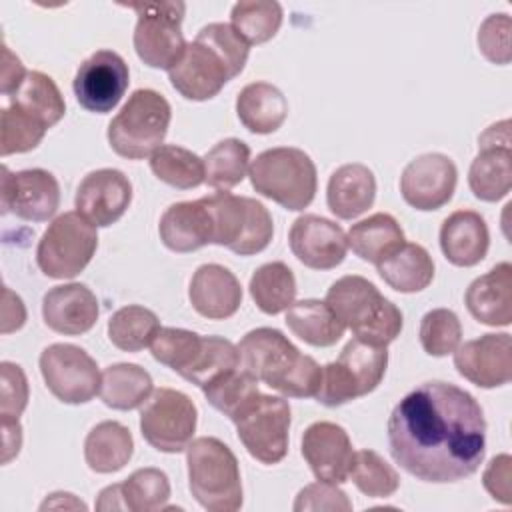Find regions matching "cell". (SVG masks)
<instances>
[{"label": "cell", "mask_w": 512, "mask_h": 512, "mask_svg": "<svg viewBox=\"0 0 512 512\" xmlns=\"http://www.w3.org/2000/svg\"><path fill=\"white\" fill-rule=\"evenodd\" d=\"M388 446L394 462L422 482L464 480L486 454L482 406L450 382H422L394 406Z\"/></svg>", "instance_id": "1"}, {"label": "cell", "mask_w": 512, "mask_h": 512, "mask_svg": "<svg viewBox=\"0 0 512 512\" xmlns=\"http://www.w3.org/2000/svg\"><path fill=\"white\" fill-rule=\"evenodd\" d=\"M248 54L250 44L230 24L212 22L200 28L168 78L186 100H210L244 70Z\"/></svg>", "instance_id": "2"}, {"label": "cell", "mask_w": 512, "mask_h": 512, "mask_svg": "<svg viewBox=\"0 0 512 512\" xmlns=\"http://www.w3.org/2000/svg\"><path fill=\"white\" fill-rule=\"evenodd\" d=\"M240 366L254 380L264 382L288 398H316L322 368L302 354L280 330L254 328L238 344Z\"/></svg>", "instance_id": "3"}, {"label": "cell", "mask_w": 512, "mask_h": 512, "mask_svg": "<svg viewBox=\"0 0 512 512\" xmlns=\"http://www.w3.org/2000/svg\"><path fill=\"white\" fill-rule=\"evenodd\" d=\"M338 320L354 332V338L374 346L394 342L404 326L400 308L384 298L364 276L348 274L338 278L324 300Z\"/></svg>", "instance_id": "4"}, {"label": "cell", "mask_w": 512, "mask_h": 512, "mask_svg": "<svg viewBox=\"0 0 512 512\" xmlns=\"http://www.w3.org/2000/svg\"><path fill=\"white\" fill-rule=\"evenodd\" d=\"M150 352L156 362L172 368L198 388L240 368L238 346L228 338L202 336L174 326H160L150 344Z\"/></svg>", "instance_id": "5"}, {"label": "cell", "mask_w": 512, "mask_h": 512, "mask_svg": "<svg viewBox=\"0 0 512 512\" xmlns=\"http://www.w3.org/2000/svg\"><path fill=\"white\" fill-rule=\"evenodd\" d=\"M188 486L208 512H236L242 506V478L234 452L214 436H200L186 448Z\"/></svg>", "instance_id": "6"}, {"label": "cell", "mask_w": 512, "mask_h": 512, "mask_svg": "<svg viewBox=\"0 0 512 512\" xmlns=\"http://www.w3.org/2000/svg\"><path fill=\"white\" fill-rule=\"evenodd\" d=\"M252 188L286 210H304L316 196L318 176L312 158L292 146L260 152L248 168Z\"/></svg>", "instance_id": "7"}, {"label": "cell", "mask_w": 512, "mask_h": 512, "mask_svg": "<svg viewBox=\"0 0 512 512\" xmlns=\"http://www.w3.org/2000/svg\"><path fill=\"white\" fill-rule=\"evenodd\" d=\"M170 118L172 108L160 92L150 88L134 90L108 124L110 148L128 160L152 156L168 134Z\"/></svg>", "instance_id": "8"}, {"label": "cell", "mask_w": 512, "mask_h": 512, "mask_svg": "<svg viewBox=\"0 0 512 512\" xmlns=\"http://www.w3.org/2000/svg\"><path fill=\"white\" fill-rule=\"evenodd\" d=\"M204 204L212 218V244L240 256H252L268 248L274 222L262 202L220 190L204 196Z\"/></svg>", "instance_id": "9"}, {"label": "cell", "mask_w": 512, "mask_h": 512, "mask_svg": "<svg viewBox=\"0 0 512 512\" xmlns=\"http://www.w3.org/2000/svg\"><path fill=\"white\" fill-rule=\"evenodd\" d=\"M386 346H374L352 338L340 356L322 368V382L316 400L328 408L362 398L378 388L386 374Z\"/></svg>", "instance_id": "10"}, {"label": "cell", "mask_w": 512, "mask_h": 512, "mask_svg": "<svg viewBox=\"0 0 512 512\" xmlns=\"http://www.w3.org/2000/svg\"><path fill=\"white\" fill-rule=\"evenodd\" d=\"M230 420L252 458L268 466L284 460L290 432V406L284 398L256 390L236 408Z\"/></svg>", "instance_id": "11"}, {"label": "cell", "mask_w": 512, "mask_h": 512, "mask_svg": "<svg viewBox=\"0 0 512 512\" xmlns=\"http://www.w3.org/2000/svg\"><path fill=\"white\" fill-rule=\"evenodd\" d=\"M124 6L138 14L132 36L138 58L150 68L170 70L182 58L188 46L182 36L186 4L180 0H168Z\"/></svg>", "instance_id": "12"}, {"label": "cell", "mask_w": 512, "mask_h": 512, "mask_svg": "<svg viewBox=\"0 0 512 512\" xmlns=\"http://www.w3.org/2000/svg\"><path fill=\"white\" fill-rule=\"evenodd\" d=\"M96 248V226L80 212H64L42 234L36 248V262L48 278H74L90 264Z\"/></svg>", "instance_id": "13"}, {"label": "cell", "mask_w": 512, "mask_h": 512, "mask_svg": "<svg viewBox=\"0 0 512 512\" xmlns=\"http://www.w3.org/2000/svg\"><path fill=\"white\" fill-rule=\"evenodd\" d=\"M196 404L180 390L156 388L140 408L142 438L158 452L178 454L196 432Z\"/></svg>", "instance_id": "14"}, {"label": "cell", "mask_w": 512, "mask_h": 512, "mask_svg": "<svg viewBox=\"0 0 512 512\" xmlns=\"http://www.w3.org/2000/svg\"><path fill=\"white\" fill-rule=\"evenodd\" d=\"M38 362L46 388L64 404H86L100 392L98 364L80 346L50 344Z\"/></svg>", "instance_id": "15"}, {"label": "cell", "mask_w": 512, "mask_h": 512, "mask_svg": "<svg viewBox=\"0 0 512 512\" xmlns=\"http://www.w3.org/2000/svg\"><path fill=\"white\" fill-rule=\"evenodd\" d=\"M510 120L488 126L478 138V156L468 170V186L478 200L498 202L512 188Z\"/></svg>", "instance_id": "16"}, {"label": "cell", "mask_w": 512, "mask_h": 512, "mask_svg": "<svg viewBox=\"0 0 512 512\" xmlns=\"http://www.w3.org/2000/svg\"><path fill=\"white\" fill-rule=\"evenodd\" d=\"M130 70L114 50H96L76 70L72 88L78 104L94 114H106L118 106L128 90Z\"/></svg>", "instance_id": "17"}, {"label": "cell", "mask_w": 512, "mask_h": 512, "mask_svg": "<svg viewBox=\"0 0 512 512\" xmlns=\"http://www.w3.org/2000/svg\"><path fill=\"white\" fill-rule=\"evenodd\" d=\"M60 206V186L52 172L30 168L10 172L2 166L0 208L30 222H46Z\"/></svg>", "instance_id": "18"}, {"label": "cell", "mask_w": 512, "mask_h": 512, "mask_svg": "<svg viewBox=\"0 0 512 512\" xmlns=\"http://www.w3.org/2000/svg\"><path fill=\"white\" fill-rule=\"evenodd\" d=\"M458 170L452 158L440 152L420 154L406 164L400 176V192L408 206L430 212L440 210L454 196Z\"/></svg>", "instance_id": "19"}, {"label": "cell", "mask_w": 512, "mask_h": 512, "mask_svg": "<svg viewBox=\"0 0 512 512\" xmlns=\"http://www.w3.org/2000/svg\"><path fill=\"white\" fill-rule=\"evenodd\" d=\"M452 354L458 374L480 388H498L512 378V338L506 332L482 334L458 344Z\"/></svg>", "instance_id": "20"}, {"label": "cell", "mask_w": 512, "mask_h": 512, "mask_svg": "<svg viewBox=\"0 0 512 512\" xmlns=\"http://www.w3.org/2000/svg\"><path fill=\"white\" fill-rule=\"evenodd\" d=\"M132 202V184L116 168H100L82 178L76 190V212L96 228L118 222Z\"/></svg>", "instance_id": "21"}, {"label": "cell", "mask_w": 512, "mask_h": 512, "mask_svg": "<svg viewBox=\"0 0 512 512\" xmlns=\"http://www.w3.org/2000/svg\"><path fill=\"white\" fill-rule=\"evenodd\" d=\"M288 244L292 254L312 270H332L348 252L342 226L316 214H304L292 222Z\"/></svg>", "instance_id": "22"}, {"label": "cell", "mask_w": 512, "mask_h": 512, "mask_svg": "<svg viewBox=\"0 0 512 512\" xmlns=\"http://www.w3.org/2000/svg\"><path fill=\"white\" fill-rule=\"evenodd\" d=\"M302 456L318 480L342 484L348 480L354 450L340 424L320 420L304 430Z\"/></svg>", "instance_id": "23"}, {"label": "cell", "mask_w": 512, "mask_h": 512, "mask_svg": "<svg viewBox=\"0 0 512 512\" xmlns=\"http://www.w3.org/2000/svg\"><path fill=\"white\" fill-rule=\"evenodd\" d=\"M100 314L96 294L78 282L50 288L42 298V318L58 334L78 336L96 324Z\"/></svg>", "instance_id": "24"}, {"label": "cell", "mask_w": 512, "mask_h": 512, "mask_svg": "<svg viewBox=\"0 0 512 512\" xmlns=\"http://www.w3.org/2000/svg\"><path fill=\"white\" fill-rule=\"evenodd\" d=\"M188 298L192 308L208 320H226L242 304V286L238 278L220 264H202L196 268Z\"/></svg>", "instance_id": "25"}, {"label": "cell", "mask_w": 512, "mask_h": 512, "mask_svg": "<svg viewBox=\"0 0 512 512\" xmlns=\"http://www.w3.org/2000/svg\"><path fill=\"white\" fill-rule=\"evenodd\" d=\"M468 312L486 326H510L512 322V266L500 262L478 276L466 290Z\"/></svg>", "instance_id": "26"}, {"label": "cell", "mask_w": 512, "mask_h": 512, "mask_svg": "<svg viewBox=\"0 0 512 512\" xmlns=\"http://www.w3.org/2000/svg\"><path fill=\"white\" fill-rule=\"evenodd\" d=\"M490 246L486 220L474 210H456L440 226V248L446 260L460 268L476 266Z\"/></svg>", "instance_id": "27"}, {"label": "cell", "mask_w": 512, "mask_h": 512, "mask_svg": "<svg viewBox=\"0 0 512 512\" xmlns=\"http://www.w3.org/2000/svg\"><path fill=\"white\" fill-rule=\"evenodd\" d=\"M158 232L162 244L180 254L212 244V218L204 198L168 206L160 218Z\"/></svg>", "instance_id": "28"}, {"label": "cell", "mask_w": 512, "mask_h": 512, "mask_svg": "<svg viewBox=\"0 0 512 512\" xmlns=\"http://www.w3.org/2000/svg\"><path fill=\"white\" fill-rule=\"evenodd\" d=\"M374 198L376 178L368 166L352 162L332 172L326 188V204L336 218H358L374 204Z\"/></svg>", "instance_id": "29"}, {"label": "cell", "mask_w": 512, "mask_h": 512, "mask_svg": "<svg viewBox=\"0 0 512 512\" xmlns=\"http://www.w3.org/2000/svg\"><path fill=\"white\" fill-rule=\"evenodd\" d=\"M236 114L246 130L254 134H272L284 124L288 102L274 84L252 82L240 90L236 98Z\"/></svg>", "instance_id": "30"}, {"label": "cell", "mask_w": 512, "mask_h": 512, "mask_svg": "<svg viewBox=\"0 0 512 512\" xmlns=\"http://www.w3.org/2000/svg\"><path fill=\"white\" fill-rule=\"evenodd\" d=\"M346 240L360 260L378 266L404 244V230L394 216L376 212L352 224Z\"/></svg>", "instance_id": "31"}, {"label": "cell", "mask_w": 512, "mask_h": 512, "mask_svg": "<svg viewBox=\"0 0 512 512\" xmlns=\"http://www.w3.org/2000/svg\"><path fill=\"white\" fill-rule=\"evenodd\" d=\"M132 454V434L124 424L116 420H104L96 424L84 440V460L88 468L98 474H112L122 470Z\"/></svg>", "instance_id": "32"}, {"label": "cell", "mask_w": 512, "mask_h": 512, "mask_svg": "<svg viewBox=\"0 0 512 512\" xmlns=\"http://www.w3.org/2000/svg\"><path fill=\"white\" fill-rule=\"evenodd\" d=\"M380 278L402 294L420 292L430 286L434 278V262L428 250L416 242H404L378 266Z\"/></svg>", "instance_id": "33"}, {"label": "cell", "mask_w": 512, "mask_h": 512, "mask_svg": "<svg viewBox=\"0 0 512 512\" xmlns=\"http://www.w3.org/2000/svg\"><path fill=\"white\" fill-rule=\"evenodd\" d=\"M286 326L294 336L316 348L334 346L346 326L338 320L332 308L322 300H300L286 310Z\"/></svg>", "instance_id": "34"}, {"label": "cell", "mask_w": 512, "mask_h": 512, "mask_svg": "<svg viewBox=\"0 0 512 512\" xmlns=\"http://www.w3.org/2000/svg\"><path fill=\"white\" fill-rule=\"evenodd\" d=\"M152 390V376L142 366L120 362L104 368L98 394L108 408L134 410L150 398Z\"/></svg>", "instance_id": "35"}, {"label": "cell", "mask_w": 512, "mask_h": 512, "mask_svg": "<svg viewBox=\"0 0 512 512\" xmlns=\"http://www.w3.org/2000/svg\"><path fill=\"white\" fill-rule=\"evenodd\" d=\"M8 98H10V104L32 114L46 128H52L54 124H58L66 112V104L56 82L38 70L28 72L20 88Z\"/></svg>", "instance_id": "36"}, {"label": "cell", "mask_w": 512, "mask_h": 512, "mask_svg": "<svg viewBox=\"0 0 512 512\" xmlns=\"http://www.w3.org/2000/svg\"><path fill=\"white\" fill-rule=\"evenodd\" d=\"M250 296L264 314H280L294 304L296 278L284 262H266L250 278Z\"/></svg>", "instance_id": "37"}, {"label": "cell", "mask_w": 512, "mask_h": 512, "mask_svg": "<svg viewBox=\"0 0 512 512\" xmlns=\"http://www.w3.org/2000/svg\"><path fill=\"white\" fill-rule=\"evenodd\" d=\"M204 160V182L216 190H230L240 184L248 172L250 146L238 138H226L214 144Z\"/></svg>", "instance_id": "38"}, {"label": "cell", "mask_w": 512, "mask_h": 512, "mask_svg": "<svg viewBox=\"0 0 512 512\" xmlns=\"http://www.w3.org/2000/svg\"><path fill=\"white\" fill-rule=\"evenodd\" d=\"M158 330V316L138 304L118 308L108 320V338L122 352H138L150 346Z\"/></svg>", "instance_id": "39"}, {"label": "cell", "mask_w": 512, "mask_h": 512, "mask_svg": "<svg viewBox=\"0 0 512 512\" xmlns=\"http://www.w3.org/2000/svg\"><path fill=\"white\" fill-rule=\"evenodd\" d=\"M150 170L172 188L188 190L204 182V160L188 148L162 144L150 156Z\"/></svg>", "instance_id": "40"}, {"label": "cell", "mask_w": 512, "mask_h": 512, "mask_svg": "<svg viewBox=\"0 0 512 512\" xmlns=\"http://www.w3.org/2000/svg\"><path fill=\"white\" fill-rule=\"evenodd\" d=\"M282 6L272 0H240L232 6L230 26L248 44H264L282 26Z\"/></svg>", "instance_id": "41"}, {"label": "cell", "mask_w": 512, "mask_h": 512, "mask_svg": "<svg viewBox=\"0 0 512 512\" xmlns=\"http://www.w3.org/2000/svg\"><path fill=\"white\" fill-rule=\"evenodd\" d=\"M124 510L156 512L168 508L170 480L158 468H138L124 482L118 484Z\"/></svg>", "instance_id": "42"}, {"label": "cell", "mask_w": 512, "mask_h": 512, "mask_svg": "<svg viewBox=\"0 0 512 512\" xmlns=\"http://www.w3.org/2000/svg\"><path fill=\"white\" fill-rule=\"evenodd\" d=\"M348 478L370 498H390L400 486L398 472L378 452L368 448L354 452Z\"/></svg>", "instance_id": "43"}, {"label": "cell", "mask_w": 512, "mask_h": 512, "mask_svg": "<svg viewBox=\"0 0 512 512\" xmlns=\"http://www.w3.org/2000/svg\"><path fill=\"white\" fill-rule=\"evenodd\" d=\"M46 130L38 118L8 102L0 114V154L10 156L34 150Z\"/></svg>", "instance_id": "44"}, {"label": "cell", "mask_w": 512, "mask_h": 512, "mask_svg": "<svg viewBox=\"0 0 512 512\" xmlns=\"http://www.w3.org/2000/svg\"><path fill=\"white\" fill-rule=\"evenodd\" d=\"M462 340V324L456 312L448 308H434L422 316L420 344L430 356L452 354Z\"/></svg>", "instance_id": "45"}, {"label": "cell", "mask_w": 512, "mask_h": 512, "mask_svg": "<svg viewBox=\"0 0 512 512\" xmlns=\"http://www.w3.org/2000/svg\"><path fill=\"white\" fill-rule=\"evenodd\" d=\"M258 390V380H254L248 372L240 368L222 374L202 388L206 400L220 410L224 416H232L236 408Z\"/></svg>", "instance_id": "46"}, {"label": "cell", "mask_w": 512, "mask_h": 512, "mask_svg": "<svg viewBox=\"0 0 512 512\" xmlns=\"http://www.w3.org/2000/svg\"><path fill=\"white\" fill-rule=\"evenodd\" d=\"M512 20L508 14H490L478 28V48L492 64H508L512 60L510 48Z\"/></svg>", "instance_id": "47"}, {"label": "cell", "mask_w": 512, "mask_h": 512, "mask_svg": "<svg viewBox=\"0 0 512 512\" xmlns=\"http://www.w3.org/2000/svg\"><path fill=\"white\" fill-rule=\"evenodd\" d=\"M318 512V510H330V512H350L352 502L348 500L346 492L338 488V484L318 480L314 484L304 486L296 500H294V512Z\"/></svg>", "instance_id": "48"}, {"label": "cell", "mask_w": 512, "mask_h": 512, "mask_svg": "<svg viewBox=\"0 0 512 512\" xmlns=\"http://www.w3.org/2000/svg\"><path fill=\"white\" fill-rule=\"evenodd\" d=\"M0 418H20L28 404V380L14 362L0 364Z\"/></svg>", "instance_id": "49"}, {"label": "cell", "mask_w": 512, "mask_h": 512, "mask_svg": "<svg viewBox=\"0 0 512 512\" xmlns=\"http://www.w3.org/2000/svg\"><path fill=\"white\" fill-rule=\"evenodd\" d=\"M510 464H512V458L508 454H500V456H494L484 474H482V484L484 488L488 490V494L502 502V504H510L512 500V484H510Z\"/></svg>", "instance_id": "50"}, {"label": "cell", "mask_w": 512, "mask_h": 512, "mask_svg": "<svg viewBox=\"0 0 512 512\" xmlns=\"http://www.w3.org/2000/svg\"><path fill=\"white\" fill-rule=\"evenodd\" d=\"M26 74L28 72H26L24 64L20 62V58L14 56L10 52V48L4 44L2 46V94L12 96L24 82Z\"/></svg>", "instance_id": "51"}, {"label": "cell", "mask_w": 512, "mask_h": 512, "mask_svg": "<svg viewBox=\"0 0 512 512\" xmlns=\"http://www.w3.org/2000/svg\"><path fill=\"white\" fill-rule=\"evenodd\" d=\"M2 296H4V306H2V332L8 334V332L18 330V328L24 326L26 308H24L20 296L14 294L12 290L4 288Z\"/></svg>", "instance_id": "52"}, {"label": "cell", "mask_w": 512, "mask_h": 512, "mask_svg": "<svg viewBox=\"0 0 512 512\" xmlns=\"http://www.w3.org/2000/svg\"><path fill=\"white\" fill-rule=\"evenodd\" d=\"M0 420H2V464H8L20 452L22 426H20V418H0Z\"/></svg>", "instance_id": "53"}, {"label": "cell", "mask_w": 512, "mask_h": 512, "mask_svg": "<svg viewBox=\"0 0 512 512\" xmlns=\"http://www.w3.org/2000/svg\"><path fill=\"white\" fill-rule=\"evenodd\" d=\"M82 508V510H86V504L84 502H80V500H76L74 498V494H70V492H54V494H50V498H46L44 500V504L40 506V510H46V508Z\"/></svg>", "instance_id": "54"}, {"label": "cell", "mask_w": 512, "mask_h": 512, "mask_svg": "<svg viewBox=\"0 0 512 512\" xmlns=\"http://www.w3.org/2000/svg\"><path fill=\"white\" fill-rule=\"evenodd\" d=\"M96 508H98V510H124L118 484L106 486V488L100 492L98 502H96Z\"/></svg>", "instance_id": "55"}]
</instances>
